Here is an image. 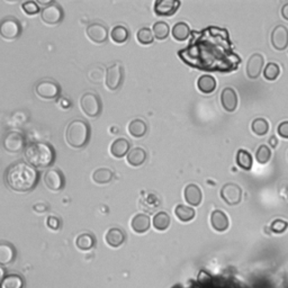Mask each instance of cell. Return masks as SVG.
Masks as SVG:
<instances>
[{"label": "cell", "instance_id": "f6af8a7d", "mask_svg": "<svg viewBox=\"0 0 288 288\" xmlns=\"http://www.w3.org/2000/svg\"><path fill=\"white\" fill-rule=\"evenodd\" d=\"M281 14H282V17H283L284 19L288 20V2L285 3V5H284V6L282 7Z\"/></svg>", "mask_w": 288, "mask_h": 288}, {"label": "cell", "instance_id": "8992f818", "mask_svg": "<svg viewBox=\"0 0 288 288\" xmlns=\"http://www.w3.org/2000/svg\"><path fill=\"white\" fill-rule=\"evenodd\" d=\"M35 94L42 99L53 100L60 96L61 88L54 80L43 79V80L38 81L36 87H35Z\"/></svg>", "mask_w": 288, "mask_h": 288}, {"label": "cell", "instance_id": "d4e9b609", "mask_svg": "<svg viewBox=\"0 0 288 288\" xmlns=\"http://www.w3.org/2000/svg\"><path fill=\"white\" fill-rule=\"evenodd\" d=\"M127 131L133 137H135V139H140V137H143L145 134H147L148 125L143 119L135 118L128 123Z\"/></svg>", "mask_w": 288, "mask_h": 288}, {"label": "cell", "instance_id": "60d3db41", "mask_svg": "<svg viewBox=\"0 0 288 288\" xmlns=\"http://www.w3.org/2000/svg\"><path fill=\"white\" fill-rule=\"evenodd\" d=\"M21 9H23V11L26 15H29V16L36 15L39 12V7L37 3L35 1H30V0L21 3Z\"/></svg>", "mask_w": 288, "mask_h": 288}, {"label": "cell", "instance_id": "7402d4cb", "mask_svg": "<svg viewBox=\"0 0 288 288\" xmlns=\"http://www.w3.org/2000/svg\"><path fill=\"white\" fill-rule=\"evenodd\" d=\"M105 241L109 247L118 248L125 241V233L118 228L109 229L105 236Z\"/></svg>", "mask_w": 288, "mask_h": 288}, {"label": "cell", "instance_id": "ba28073f", "mask_svg": "<svg viewBox=\"0 0 288 288\" xmlns=\"http://www.w3.org/2000/svg\"><path fill=\"white\" fill-rule=\"evenodd\" d=\"M21 34V25L15 17H7L0 21V36L7 41H14Z\"/></svg>", "mask_w": 288, "mask_h": 288}, {"label": "cell", "instance_id": "5b68a950", "mask_svg": "<svg viewBox=\"0 0 288 288\" xmlns=\"http://www.w3.org/2000/svg\"><path fill=\"white\" fill-rule=\"evenodd\" d=\"M80 107L88 117L96 118L101 114L103 104H101L98 95L94 94V92H86V94L82 95L80 99Z\"/></svg>", "mask_w": 288, "mask_h": 288}, {"label": "cell", "instance_id": "bcb514c9", "mask_svg": "<svg viewBox=\"0 0 288 288\" xmlns=\"http://www.w3.org/2000/svg\"><path fill=\"white\" fill-rule=\"evenodd\" d=\"M3 278H5V270L0 266V284L3 281Z\"/></svg>", "mask_w": 288, "mask_h": 288}, {"label": "cell", "instance_id": "d6986e66", "mask_svg": "<svg viewBox=\"0 0 288 288\" xmlns=\"http://www.w3.org/2000/svg\"><path fill=\"white\" fill-rule=\"evenodd\" d=\"M211 224L212 228L218 232H224L229 229L230 221L228 215L223 211L215 210L211 215Z\"/></svg>", "mask_w": 288, "mask_h": 288}, {"label": "cell", "instance_id": "8fae6325", "mask_svg": "<svg viewBox=\"0 0 288 288\" xmlns=\"http://www.w3.org/2000/svg\"><path fill=\"white\" fill-rule=\"evenodd\" d=\"M221 197L230 206L239 205L242 201V189L237 184L228 183L221 189Z\"/></svg>", "mask_w": 288, "mask_h": 288}, {"label": "cell", "instance_id": "2e32d148", "mask_svg": "<svg viewBox=\"0 0 288 288\" xmlns=\"http://www.w3.org/2000/svg\"><path fill=\"white\" fill-rule=\"evenodd\" d=\"M180 5L179 0H158L154 2V12L158 16H172L176 14Z\"/></svg>", "mask_w": 288, "mask_h": 288}, {"label": "cell", "instance_id": "7a4b0ae2", "mask_svg": "<svg viewBox=\"0 0 288 288\" xmlns=\"http://www.w3.org/2000/svg\"><path fill=\"white\" fill-rule=\"evenodd\" d=\"M5 180L8 187L14 192L27 193L37 186L39 172L27 162L17 161L8 167Z\"/></svg>", "mask_w": 288, "mask_h": 288}, {"label": "cell", "instance_id": "603a6c76", "mask_svg": "<svg viewBox=\"0 0 288 288\" xmlns=\"http://www.w3.org/2000/svg\"><path fill=\"white\" fill-rule=\"evenodd\" d=\"M216 87H218L216 79L211 74H203L198 78L197 88L203 94H212L215 91Z\"/></svg>", "mask_w": 288, "mask_h": 288}, {"label": "cell", "instance_id": "7c38bea8", "mask_svg": "<svg viewBox=\"0 0 288 288\" xmlns=\"http://www.w3.org/2000/svg\"><path fill=\"white\" fill-rule=\"evenodd\" d=\"M63 10L59 3L53 1L48 6H45L41 11V18L43 23L47 25H56L63 19Z\"/></svg>", "mask_w": 288, "mask_h": 288}, {"label": "cell", "instance_id": "e0dca14e", "mask_svg": "<svg viewBox=\"0 0 288 288\" xmlns=\"http://www.w3.org/2000/svg\"><path fill=\"white\" fill-rule=\"evenodd\" d=\"M221 103L227 112L232 113L238 107V94L231 87H225L221 94Z\"/></svg>", "mask_w": 288, "mask_h": 288}, {"label": "cell", "instance_id": "83f0119b", "mask_svg": "<svg viewBox=\"0 0 288 288\" xmlns=\"http://www.w3.org/2000/svg\"><path fill=\"white\" fill-rule=\"evenodd\" d=\"M171 33L176 41H179V42L186 41V39L190 36V34H192L189 25L184 23V21H179V23L175 24L174 27H172Z\"/></svg>", "mask_w": 288, "mask_h": 288}, {"label": "cell", "instance_id": "9c48e42d", "mask_svg": "<svg viewBox=\"0 0 288 288\" xmlns=\"http://www.w3.org/2000/svg\"><path fill=\"white\" fill-rule=\"evenodd\" d=\"M124 78V69L119 62L112 64L107 68V72H106L105 83L106 87L108 88L110 91L117 90L123 83Z\"/></svg>", "mask_w": 288, "mask_h": 288}, {"label": "cell", "instance_id": "e575fe53", "mask_svg": "<svg viewBox=\"0 0 288 288\" xmlns=\"http://www.w3.org/2000/svg\"><path fill=\"white\" fill-rule=\"evenodd\" d=\"M251 130L258 136H264L269 132V123L266 118L257 117L251 123Z\"/></svg>", "mask_w": 288, "mask_h": 288}, {"label": "cell", "instance_id": "5bb4252c", "mask_svg": "<svg viewBox=\"0 0 288 288\" xmlns=\"http://www.w3.org/2000/svg\"><path fill=\"white\" fill-rule=\"evenodd\" d=\"M86 34L91 42L96 44H103L108 38V29L100 23H92L87 26Z\"/></svg>", "mask_w": 288, "mask_h": 288}, {"label": "cell", "instance_id": "484cf974", "mask_svg": "<svg viewBox=\"0 0 288 288\" xmlns=\"http://www.w3.org/2000/svg\"><path fill=\"white\" fill-rule=\"evenodd\" d=\"M16 250L10 243L0 242V265H9L15 260Z\"/></svg>", "mask_w": 288, "mask_h": 288}, {"label": "cell", "instance_id": "d6a6232c", "mask_svg": "<svg viewBox=\"0 0 288 288\" xmlns=\"http://www.w3.org/2000/svg\"><path fill=\"white\" fill-rule=\"evenodd\" d=\"M128 37H130V32H128V29L123 25L115 26V27H113L112 32H110V38L116 44L125 43Z\"/></svg>", "mask_w": 288, "mask_h": 288}, {"label": "cell", "instance_id": "836d02e7", "mask_svg": "<svg viewBox=\"0 0 288 288\" xmlns=\"http://www.w3.org/2000/svg\"><path fill=\"white\" fill-rule=\"evenodd\" d=\"M113 171L108 169V168H99V169L95 170L94 174H92V180H94L96 184L104 185L110 183V181L113 180Z\"/></svg>", "mask_w": 288, "mask_h": 288}, {"label": "cell", "instance_id": "4316f807", "mask_svg": "<svg viewBox=\"0 0 288 288\" xmlns=\"http://www.w3.org/2000/svg\"><path fill=\"white\" fill-rule=\"evenodd\" d=\"M106 72H107V69H105V66L95 64L88 69L87 78L89 79L90 82L99 85L104 81V79H106Z\"/></svg>", "mask_w": 288, "mask_h": 288}, {"label": "cell", "instance_id": "f35d334b", "mask_svg": "<svg viewBox=\"0 0 288 288\" xmlns=\"http://www.w3.org/2000/svg\"><path fill=\"white\" fill-rule=\"evenodd\" d=\"M136 39L137 42L142 44V45H149V44H152L154 39L152 29H150L149 27L140 28L136 33Z\"/></svg>", "mask_w": 288, "mask_h": 288}, {"label": "cell", "instance_id": "74e56055", "mask_svg": "<svg viewBox=\"0 0 288 288\" xmlns=\"http://www.w3.org/2000/svg\"><path fill=\"white\" fill-rule=\"evenodd\" d=\"M279 74H281V66L275 63V62H269L264 69V77L268 81L276 80Z\"/></svg>", "mask_w": 288, "mask_h": 288}, {"label": "cell", "instance_id": "ffe728a7", "mask_svg": "<svg viewBox=\"0 0 288 288\" xmlns=\"http://www.w3.org/2000/svg\"><path fill=\"white\" fill-rule=\"evenodd\" d=\"M132 230L137 234H143L151 227V220L147 214H136L131 221Z\"/></svg>", "mask_w": 288, "mask_h": 288}, {"label": "cell", "instance_id": "f546056e", "mask_svg": "<svg viewBox=\"0 0 288 288\" xmlns=\"http://www.w3.org/2000/svg\"><path fill=\"white\" fill-rule=\"evenodd\" d=\"M237 163L241 169L249 171L251 170L252 165H254V158H252L251 153L247 151L245 149H240L237 153Z\"/></svg>", "mask_w": 288, "mask_h": 288}, {"label": "cell", "instance_id": "3957f363", "mask_svg": "<svg viewBox=\"0 0 288 288\" xmlns=\"http://www.w3.org/2000/svg\"><path fill=\"white\" fill-rule=\"evenodd\" d=\"M25 160L30 166L37 168H48L55 161L56 152L51 144L45 142H34L26 145L24 150Z\"/></svg>", "mask_w": 288, "mask_h": 288}, {"label": "cell", "instance_id": "44dd1931", "mask_svg": "<svg viewBox=\"0 0 288 288\" xmlns=\"http://www.w3.org/2000/svg\"><path fill=\"white\" fill-rule=\"evenodd\" d=\"M131 144L126 139H123V137H119V139L115 140L112 145H110V153L112 156L121 159L123 157L127 156V153L130 152Z\"/></svg>", "mask_w": 288, "mask_h": 288}, {"label": "cell", "instance_id": "b9f144b4", "mask_svg": "<svg viewBox=\"0 0 288 288\" xmlns=\"http://www.w3.org/2000/svg\"><path fill=\"white\" fill-rule=\"evenodd\" d=\"M270 229L272 231L276 234L284 233L288 229V223L284 220H275L274 222L270 225Z\"/></svg>", "mask_w": 288, "mask_h": 288}, {"label": "cell", "instance_id": "6da1fadb", "mask_svg": "<svg viewBox=\"0 0 288 288\" xmlns=\"http://www.w3.org/2000/svg\"><path fill=\"white\" fill-rule=\"evenodd\" d=\"M178 55L186 64L208 72H232L241 62L233 50L229 32L218 26L193 32L192 41L178 52Z\"/></svg>", "mask_w": 288, "mask_h": 288}, {"label": "cell", "instance_id": "ab89813d", "mask_svg": "<svg viewBox=\"0 0 288 288\" xmlns=\"http://www.w3.org/2000/svg\"><path fill=\"white\" fill-rule=\"evenodd\" d=\"M256 159L261 165H266V163L269 162L270 159H272V150L268 145H260L256 152Z\"/></svg>", "mask_w": 288, "mask_h": 288}, {"label": "cell", "instance_id": "8d00e7d4", "mask_svg": "<svg viewBox=\"0 0 288 288\" xmlns=\"http://www.w3.org/2000/svg\"><path fill=\"white\" fill-rule=\"evenodd\" d=\"M24 281L19 275H9L3 278L0 288H23Z\"/></svg>", "mask_w": 288, "mask_h": 288}, {"label": "cell", "instance_id": "ee69618b", "mask_svg": "<svg viewBox=\"0 0 288 288\" xmlns=\"http://www.w3.org/2000/svg\"><path fill=\"white\" fill-rule=\"evenodd\" d=\"M277 133L279 136L284 137V139H288V121L279 124L277 127Z\"/></svg>", "mask_w": 288, "mask_h": 288}, {"label": "cell", "instance_id": "9a60e30c", "mask_svg": "<svg viewBox=\"0 0 288 288\" xmlns=\"http://www.w3.org/2000/svg\"><path fill=\"white\" fill-rule=\"evenodd\" d=\"M264 65H265V59L263 54H260V53H255V54H252L247 62L246 72L248 78L249 79L259 78L264 70Z\"/></svg>", "mask_w": 288, "mask_h": 288}, {"label": "cell", "instance_id": "d590c367", "mask_svg": "<svg viewBox=\"0 0 288 288\" xmlns=\"http://www.w3.org/2000/svg\"><path fill=\"white\" fill-rule=\"evenodd\" d=\"M152 33H153L154 37L162 41V39H166L168 36H169L170 27H169V25L166 23V21H162V20L157 21V23L153 24Z\"/></svg>", "mask_w": 288, "mask_h": 288}, {"label": "cell", "instance_id": "52a82bcc", "mask_svg": "<svg viewBox=\"0 0 288 288\" xmlns=\"http://www.w3.org/2000/svg\"><path fill=\"white\" fill-rule=\"evenodd\" d=\"M2 147L5 149V151L10 154L21 152L26 148V140L24 134L16 131L8 132L5 137H3Z\"/></svg>", "mask_w": 288, "mask_h": 288}, {"label": "cell", "instance_id": "4fadbf2b", "mask_svg": "<svg viewBox=\"0 0 288 288\" xmlns=\"http://www.w3.org/2000/svg\"><path fill=\"white\" fill-rule=\"evenodd\" d=\"M272 45L277 51H284L288 47V28L284 25H277L270 35Z\"/></svg>", "mask_w": 288, "mask_h": 288}, {"label": "cell", "instance_id": "277c9868", "mask_svg": "<svg viewBox=\"0 0 288 288\" xmlns=\"http://www.w3.org/2000/svg\"><path fill=\"white\" fill-rule=\"evenodd\" d=\"M90 139L89 124L82 119H74L65 130V141L73 149L86 147Z\"/></svg>", "mask_w": 288, "mask_h": 288}, {"label": "cell", "instance_id": "4dcf8cb0", "mask_svg": "<svg viewBox=\"0 0 288 288\" xmlns=\"http://www.w3.org/2000/svg\"><path fill=\"white\" fill-rule=\"evenodd\" d=\"M175 214L177 219L181 221V222H190V221L194 220L196 212H195L193 207L179 204V205H177L175 208Z\"/></svg>", "mask_w": 288, "mask_h": 288}, {"label": "cell", "instance_id": "f1b7e54d", "mask_svg": "<svg viewBox=\"0 0 288 288\" xmlns=\"http://www.w3.org/2000/svg\"><path fill=\"white\" fill-rule=\"evenodd\" d=\"M96 245V239L90 233H81L76 239V246L79 250L89 251Z\"/></svg>", "mask_w": 288, "mask_h": 288}, {"label": "cell", "instance_id": "ac0fdd59", "mask_svg": "<svg viewBox=\"0 0 288 288\" xmlns=\"http://www.w3.org/2000/svg\"><path fill=\"white\" fill-rule=\"evenodd\" d=\"M184 196L186 202H187L190 206H199L203 199V193L202 189L195 184H189L186 186L184 190Z\"/></svg>", "mask_w": 288, "mask_h": 288}, {"label": "cell", "instance_id": "1f68e13d", "mask_svg": "<svg viewBox=\"0 0 288 288\" xmlns=\"http://www.w3.org/2000/svg\"><path fill=\"white\" fill-rule=\"evenodd\" d=\"M153 227L158 231H166V230L170 227L171 220L170 216L166 212H159L153 216Z\"/></svg>", "mask_w": 288, "mask_h": 288}, {"label": "cell", "instance_id": "7dc6e473", "mask_svg": "<svg viewBox=\"0 0 288 288\" xmlns=\"http://www.w3.org/2000/svg\"><path fill=\"white\" fill-rule=\"evenodd\" d=\"M269 143L272 144V147H273V148H276V145H277V140L275 139V137H273L272 140H269Z\"/></svg>", "mask_w": 288, "mask_h": 288}, {"label": "cell", "instance_id": "cb8c5ba5", "mask_svg": "<svg viewBox=\"0 0 288 288\" xmlns=\"http://www.w3.org/2000/svg\"><path fill=\"white\" fill-rule=\"evenodd\" d=\"M147 152H145L144 149L133 148L127 153L126 160L128 165L132 167H140L147 160Z\"/></svg>", "mask_w": 288, "mask_h": 288}, {"label": "cell", "instance_id": "7bdbcfd3", "mask_svg": "<svg viewBox=\"0 0 288 288\" xmlns=\"http://www.w3.org/2000/svg\"><path fill=\"white\" fill-rule=\"evenodd\" d=\"M46 225L48 229L53 230V231H57L61 228V221L56 216H48L46 219Z\"/></svg>", "mask_w": 288, "mask_h": 288}, {"label": "cell", "instance_id": "30bf717a", "mask_svg": "<svg viewBox=\"0 0 288 288\" xmlns=\"http://www.w3.org/2000/svg\"><path fill=\"white\" fill-rule=\"evenodd\" d=\"M43 183L51 192H61L65 186V177L60 169H48L43 176Z\"/></svg>", "mask_w": 288, "mask_h": 288}]
</instances>
